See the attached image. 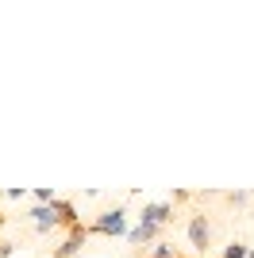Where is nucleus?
<instances>
[{
  "mask_svg": "<svg viewBox=\"0 0 254 258\" xmlns=\"http://www.w3.org/2000/svg\"><path fill=\"white\" fill-rule=\"evenodd\" d=\"M131 227H127V208H108V212H100L89 224V235H108V239H116V235H127Z\"/></svg>",
  "mask_w": 254,
  "mask_h": 258,
  "instance_id": "nucleus-1",
  "label": "nucleus"
},
{
  "mask_svg": "<svg viewBox=\"0 0 254 258\" xmlns=\"http://www.w3.org/2000/svg\"><path fill=\"white\" fill-rule=\"evenodd\" d=\"M189 247L197 250V254H208V247H212V224H208L204 212L189 216Z\"/></svg>",
  "mask_w": 254,
  "mask_h": 258,
  "instance_id": "nucleus-2",
  "label": "nucleus"
},
{
  "mask_svg": "<svg viewBox=\"0 0 254 258\" xmlns=\"http://www.w3.org/2000/svg\"><path fill=\"white\" fill-rule=\"evenodd\" d=\"M85 239H89V227H85V224L70 227V235L62 239V247H54L50 258H77V254H81V247H85Z\"/></svg>",
  "mask_w": 254,
  "mask_h": 258,
  "instance_id": "nucleus-3",
  "label": "nucleus"
},
{
  "mask_svg": "<svg viewBox=\"0 0 254 258\" xmlns=\"http://www.w3.org/2000/svg\"><path fill=\"white\" fill-rule=\"evenodd\" d=\"M169 220H173V205H169V201L143 205V216H139V224H154V227H166Z\"/></svg>",
  "mask_w": 254,
  "mask_h": 258,
  "instance_id": "nucleus-4",
  "label": "nucleus"
},
{
  "mask_svg": "<svg viewBox=\"0 0 254 258\" xmlns=\"http://www.w3.org/2000/svg\"><path fill=\"white\" fill-rule=\"evenodd\" d=\"M27 216H31L35 231H42V235H46V231H54V227H62V220H58V208H54V205H35Z\"/></svg>",
  "mask_w": 254,
  "mask_h": 258,
  "instance_id": "nucleus-5",
  "label": "nucleus"
},
{
  "mask_svg": "<svg viewBox=\"0 0 254 258\" xmlns=\"http://www.w3.org/2000/svg\"><path fill=\"white\" fill-rule=\"evenodd\" d=\"M162 231L166 227H154V224H135L131 231H127V243H135V247H147V243H158Z\"/></svg>",
  "mask_w": 254,
  "mask_h": 258,
  "instance_id": "nucleus-6",
  "label": "nucleus"
},
{
  "mask_svg": "<svg viewBox=\"0 0 254 258\" xmlns=\"http://www.w3.org/2000/svg\"><path fill=\"white\" fill-rule=\"evenodd\" d=\"M54 208H58V220H62V227H66V231L81 224V216H77L74 201H62V197H58V201H54Z\"/></svg>",
  "mask_w": 254,
  "mask_h": 258,
  "instance_id": "nucleus-7",
  "label": "nucleus"
},
{
  "mask_svg": "<svg viewBox=\"0 0 254 258\" xmlns=\"http://www.w3.org/2000/svg\"><path fill=\"white\" fill-rule=\"evenodd\" d=\"M139 258H181V254L173 250V243H154L150 254H139Z\"/></svg>",
  "mask_w": 254,
  "mask_h": 258,
  "instance_id": "nucleus-8",
  "label": "nucleus"
},
{
  "mask_svg": "<svg viewBox=\"0 0 254 258\" xmlns=\"http://www.w3.org/2000/svg\"><path fill=\"white\" fill-rule=\"evenodd\" d=\"M223 258H254V250L246 247V243H227V247H223Z\"/></svg>",
  "mask_w": 254,
  "mask_h": 258,
  "instance_id": "nucleus-9",
  "label": "nucleus"
},
{
  "mask_svg": "<svg viewBox=\"0 0 254 258\" xmlns=\"http://www.w3.org/2000/svg\"><path fill=\"white\" fill-rule=\"evenodd\" d=\"M16 254V243H8V239H0V258H12Z\"/></svg>",
  "mask_w": 254,
  "mask_h": 258,
  "instance_id": "nucleus-10",
  "label": "nucleus"
},
{
  "mask_svg": "<svg viewBox=\"0 0 254 258\" xmlns=\"http://www.w3.org/2000/svg\"><path fill=\"white\" fill-rule=\"evenodd\" d=\"M246 197H250V193H243V189H239V193H227V201H231V205H246Z\"/></svg>",
  "mask_w": 254,
  "mask_h": 258,
  "instance_id": "nucleus-11",
  "label": "nucleus"
},
{
  "mask_svg": "<svg viewBox=\"0 0 254 258\" xmlns=\"http://www.w3.org/2000/svg\"><path fill=\"white\" fill-rule=\"evenodd\" d=\"M4 220H8V216H4V212H0V224H4Z\"/></svg>",
  "mask_w": 254,
  "mask_h": 258,
  "instance_id": "nucleus-12",
  "label": "nucleus"
}]
</instances>
